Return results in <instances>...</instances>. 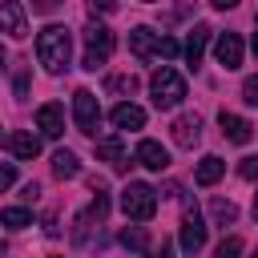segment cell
Listing matches in <instances>:
<instances>
[{
  "label": "cell",
  "mask_w": 258,
  "mask_h": 258,
  "mask_svg": "<svg viewBox=\"0 0 258 258\" xmlns=\"http://www.w3.org/2000/svg\"><path fill=\"white\" fill-rule=\"evenodd\" d=\"M198 137H202V117H198V113H181V117L173 121V141H177L181 149H194Z\"/></svg>",
  "instance_id": "cell-12"
},
{
  "label": "cell",
  "mask_w": 258,
  "mask_h": 258,
  "mask_svg": "<svg viewBox=\"0 0 258 258\" xmlns=\"http://www.w3.org/2000/svg\"><path fill=\"white\" fill-rule=\"evenodd\" d=\"M157 44H161V36H157L153 28H145V24H137V28L129 32V52H133L137 60H149V56L157 52Z\"/></svg>",
  "instance_id": "cell-10"
},
{
  "label": "cell",
  "mask_w": 258,
  "mask_h": 258,
  "mask_svg": "<svg viewBox=\"0 0 258 258\" xmlns=\"http://www.w3.org/2000/svg\"><path fill=\"white\" fill-rule=\"evenodd\" d=\"M254 222H258V198H254Z\"/></svg>",
  "instance_id": "cell-32"
},
{
  "label": "cell",
  "mask_w": 258,
  "mask_h": 258,
  "mask_svg": "<svg viewBox=\"0 0 258 258\" xmlns=\"http://www.w3.org/2000/svg\"><path fill=\"white\" fill-rule=\"evenodd\" d=\"M0 32H8V36H16V40H24V36H28V24H24V4H16V0L0 4Z\"/></svg>",
  "instance_id": "cell-9"
},
{
  "label": "cell",
  "mask_w": 258,
  "mask_h": 258,
  "mask_svg": "<svg viewBox=\"0 0 258 258\" xmlns=\"http://www.w3.org/2000/svg\"><path fill=\"white\" fill-rule=\"evenodd\" d=\"M97 157H101V161H109L117 173H125V169H129V157H125L121 137H101V141H97Z\"/></svg>",
  "instance_id": "cell-15"
},
{
  "label": "cell",
  "mask_w": 258,
  "mask_h": 258,
  "mask_svg": "<svg viewBox=\"0 0 258 258\" xmlns=\"http://www.w3.org/2000/svg\"><path fill=\"white\" fill-rule=\"evenodd\" d=\"M113 32L105 28V24H85V69L89 73H97L105 60H109V52H113Z\"/></svg>",
  "instance_id": "cell-4"
},
{
  "label": "cell",
  "mask_w": 258,
  "mask_h": 258,
  "mask_svg": "<svg viewBox=\"0 0 258 258\" xmlns=\"http://www.w3.org/2000/svg\"><path fill=\"white\" fill-rule=\"evenodd\" d=\"M202 246H206V222H202L198 206H185V214H181V250L198 254Z\"/></svg>",
  "instance_id": "cell-6"
},
{
  "label": "cell",
  "mask_w": 258,
  "mask_h": 258,
  "mask_svg": "<svg viewBox=\"0 0 258 258\" xmlns=\"http://www.w3.org/2000/svg\"><path fill=\"white\" fill-rule=\"evenodd\" d=\"M254 56H258V32H254Z\"/></svg>",
  "instance_id": "cell-31"
},
{
  "label": "cell",
  "mask_w": 258,
  "mask_h": 258,
  "mask_svg": "<svg viewBox=\"0 0 258 258\" xmlns=\"http://www.w3.org/2000/svg\"><path fill=\"white\" fill-rule=\"evenodd\" d=\"M210 214H214V222H218V226H230V222L238 218V206H234V202H226V198H214V202H210Z\"/></svg>",
  "instance_id": "cell-23"
},
{
  "label": "cell",
  "mask_w": 258,
  "mask_h": 258,
  "mask_svg": "<svg viewBox=\"0 0 258 258\" xmlns=\"http://www.w3.org/2000/svg\"><path fill=\"white\" fill-rule=\"evenodd\" d=\"M52 173H56L60 181H64V177H77V173H81L77 153H73V149H56V153H52Z\"/></svg>",
  "instance_id": "cell-19"
},
{
  "label": "cell",
  "mask_w": 258,
  "mask_h": 258,
  "mask_svg": "<svg viewBox=\"0 0 258 258\" xmlns=\"http://www.w3.org/2000/svg\"><path fill=\"white\" fill-rule=\"evenodd\" d=\"M222 173H226V161L214 157V153H206V157L198 161V169H194V181H198V185H214Z\"/></svg>",
  "instance_id": "cell-17"
},
{
  "label": "cell",
  "mask_w": 258,
  "mask_h": 258,
  "mask_svg": "<svg viewBox=\"0 0 258 258\" xmlns=\"http://www.w3.org/2000/svg\"><path fill=\"white\" fill-rule=\"evenodd\" d=\"M149 97H153L157 109H173V105H181V101H185V77H181L177 69L161 64V69L149 77Z\"/></svg>",
  "instance_id": "cell-2"
},
{
  "label": "cell",
  "mask_w": 258,
  "mask_h": 258,
  "mask_svg": "<svg viewBox=\"0 0 258 258\" xmlns=\"http://www.w3.org/2000/svg\"><path fill=\"white\" fill-rule=\"evenodd\" d=\"M109 121H113L117 129H141V125H145V109L133 105V101H121V105L109 113Z\"/></svg>",
  "instance_id": "cell-16"
},
{
  "label": "cell",
  "mask_w": 258,
  "mask_h": 258,
  "mask_svg": "<svg viewBox=\"0 0 258 258\" xmlns=\"http://www.w3.org/2000/svg\"><path fill=\"white\" fill-rule=\"evenodd\" d=\"M250 258H258V250H254V254H250Z\"/></svg>",
  "instance_id": "cell-34"
},
{
  "label": "cell",
  "mask_w": 258,
  "mask_h": 258,
  "mask_svg": "<svg viewBox=\"0 0 258 258\" xmlns=\"http://www.w3.org/2000/svg\"><path fill=\"white\" fill-rule=\"evenodd\" d=\"M238 173H242L246 181H258V157H242V161H238Z\"/></svg>",
  "instance_id": "cell-25"
},
{
  "label": "cell",
  "mask_w": 258,
  "mask_h": 258,
  "mask_svg": "<svg viewBox=\"0 0 258 258\" xmlns=\"http://www.w3.org/2000/svg\"><path fill=\"white\" fill-rule=\"evenodd\" d=\"M0 69H4V44H0Z\"/></svg>",
  "instance_id": "cell-33"
},
{
  "label": "cell",
  "mask_w": 258,
  "mask_h": 258,
  "mask_svg": "<svg viewBox=\"0 0 258 258\" xmlns=\"http://www.w3.org/2000/svg\"><path fill=\"white\" fill-rule=\"evenodd\" d=\"M254 20H258V16H254Z\"/></svg>",
  "instance_id": "cell-35"
},
{
  "label": "cell",
  "mask_w": 258,
  "mask_h": 258,
  "mask_svg": "<svg viewBox=\"0 0 258 258\" xmlns=\"http://www.w3.org/2000/svg\"><path fill=\"white\" fill-rule=\"evenodd\" d=\"M69 56H73V36L64 24H48L40 28L36 36V60L48 69V73H64L69 69Z\"/></svg>",
  "instance_id": "cell-1"
},
{
  "label": "cell",
  "mask_w": 258,
  "mask_h": 258,
  "mask_svg": "<svg viewBox=\"0 0 258 258\" xmlns=\"http://www.w3.org/2000/svg\"><path fill=\"white\" fill-rule=\"evenodd\" d=\"M73 121H77V129H81V133L97 137V125H101L97 93H89V89H77V93H73Z\"/></svg>",
  "instance_id": "cell-5"
},
{
  "label": "cell",
  "mask_w": 258,
  "mask_h": 258,
  "mask_svg": "<svg viewBox=\"0 0 258 258\" xmlns=\"http://www.w3.org/2000/svg\"><path fill=\"white\" fill-rule=\"evenodd\" d=\"M206 40H210V28H206V24H198V28L189 32V40H185V64H189V69H198V64H202Z\"/></svg>",
  "instance_id": "cell-18"
},
{
  "label": "cell",
  "mask_w": 258,
  "mask_h": 258,
  "mask_svg": "<svg viewBox=\"0 0 258 258\" xmlns=\"http://www.w3.org/2000/svg\"><path fill=\"white\" fill-rule=\"evenodd\" d=\"M133 161L137 165H145V169H153V173H161V169H169V153H165V145H157V141H137V149H133Z\"/></svg>",
  "instance_id": "cell-7"
},
{
  "label": "cell",
  "mask_w": 258,
  "mask_h": 258,
  "mask_svg": "<svg viewBox=\"0 0 258 258\" xmlns=\"http://www.w3.org/2000/svg\"><path fill=\"white\" fill-rule=\"evenodd\" d=\"M121 246H125V250H137V254L149 250V234H145V226H125V230H121Z\"/></svg>",
  "instance_id": "cell-20"
},
{
  "label": "cell",
  "mask_w": 258,
  "mask_h": 258,
  "mask_svg": "<svg viewBox=\"0 0 258 258\" xmlns=\"http://www.w3.org/2000/svg\"><path fill=\"white\" fill-rule=\"evenodd\" d=\"M8 149H12L16 161H32V157H40V137L28 133V129H16V133L8 137Z\"/></svg>",
  "instance_id": "cell-14"
},
{
  "label": "cell",
  "mask_w": 258,
  "mask_h": 258,
  "mask_svg": "<svg viewBox=\"0 0 258 258\" xmlns=\"http://www.w3.org/2000/svg\"><path fill=\"white\" fill-rule=\"evenodd\" d=\"M214 258H242V238H238V234L222 238V242H218V250H214Z\"/></svg>",
  "instance_id": "cell-24"
},
{
  "label": "cell",
  "mask_w": 258,
  "mask_h": 258,
  "mask_svg": "<svg viewBox=\"0 0 258 258\" xmlns=\"http://www.w3.org/2000/svg\"><path fill=\"white\" fill-rule=\"evenodd\" d=\"M242 101L246 105H258V77H246L242 81Z\"/></svg>",
  "instance_id": "cell-26"
},
{
  "label": "cell",
  "mask_w": 258,
  "mask_h": 258,
  "mask_svg": "<svg viewBox=\"0 0 258 258\" xmlns=\"http://www.w3.org/2000/svg\"><path fill=\"white\" fill-rule=\"evenodd\" d=\"M12 181H16V165H12V161H4V165H0V189H8Z\"/></svg>",
  "instance_id": "cell-28"
},
{
  "label": "cell",
  "mask_w": 258,
  "mask_h": 258,
  "mask_svg": "<svg viewBox=\"0 0 258 258\" xmlns=\"http://www.w3.org/2000/svg\"><path fill=\"white\" fill-rule=\"evenodd\" d=\"M121 210H125L129 222H149L157 214V189L145 185V181H129L121 189Z\"/></svg>",
  "instance_id": "cell-3"
},
{
  "label": "cell",
  "mask_w": 258,
  "mask_h": 258,
  "mask_svg": "<svg viewBox=\"0 0 258 258\" xmlns=\"http://www.w3.org/2000/svg\"><path fill=\"white\" fill-rule=\"evenodd\" d=\"M0 222H4L8 230H24V226H32V210H24V206H12V210H0Z\"/></svg>",
  "instance_id": "cell-22"
},
{
  "label": "cell",
  "mask_w": 258,
  "mask_h": 258,
  "mask_svg": "<svg viewBox=\"0 0 258 258\" xmlns=\"http://www.w3.org/2000/svg\"><path fill=\"white\" fill-rule=\"evenodd\" d=\"M36 129H40L44 137H60V133H64V109H60L56 101L40 105V109H36Z\"/></svg>",
  "instance_id": "cell-11"
},
{
  "label": "cell",
  "mask_w": 258,
  "mask_h": 258,
  "mask_svg": "<svg viewBox=\"0 0 258 258\" xmlns=\"http://www.w3.org/2000/svg\"><path fill=\"white\" fill-rule=\"evenodd\" d=\"M222 133H226V141H234V145H246L250 137H254V125L246 121V117H238V113H226L222 109Z\"/></svg>",
  "instance_id": "cell-13"
},
{
  "label": "cell",
  "mask_w": 258,
  "mask_h": 258,
  "mask_svg": "<svg viewBox=\"0 0 258 258\" xmlns=\"http://www.w3.org/2000/svg\"><path fill=\"white\" fill-rule=\"evenodd\" d=\"M214 56H218L222 69H238V64H242V36H238V32H218Z\"/></svg>",
  "instance_id": "cell-8"
},
{
  "label": "cell",
  "mask_w": 258,
  "mask_h": 258,
  "mask_svg": "<svg viewBox=\"0 0 258 258\" xmlns=\"http://www.w3.org/2000/svg\"><path fill=\"white\" fill-rule=\"evenodd\" d=\"M153 258H169V242H161V246L153 250Z\"/></svg>",
  "instance_id": "cell-30"
},
{
  "label": "cell",
  "mask_w": 258,
  "mask_h": 258,
  "mask_svg": "<svg viewBox=\"0 0 258 258\" xmlns=\"http://www.w3.org/2000/svg\"><path fill=\"white\" fill-rule=\"evenodd\" d=\"M105 89L117 93V97H133V93H137V77H133V73H117V77L105 81Z\"/></svg>",
  "instance_id": "cell-21"
},
{
  "label": "cell",
  "mask_w": 258,
  "mask_h": 258,
  "mask_svg": "<svg viewBox=\"0 0 258 258\" xmlns=\"http://www.w3.org/2000/svg\"><path fill=\"white\" fill-rule=\"evenodd\" d=\"M157 52H161V56H177V52H181V44H177L173 36H161V44H157Z\"/></svg>",
  "instance_id": "cell-27"
},
{
  "label": "cell",
  "mask_w": 258,
  "mask_h": 258,
  "mask_svg": "<svg viewBox=\"0 0 258 258\" xmlns=\"http://www.w3.org/2000/svg\"><path fill=\"white\" fill-rule=\"evenodd\" d=\"M16 97H28V69L16 73Z\"/></svg>",
  "instance_id": "cell-29"
}]
</instances>
